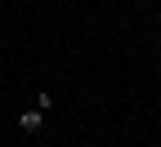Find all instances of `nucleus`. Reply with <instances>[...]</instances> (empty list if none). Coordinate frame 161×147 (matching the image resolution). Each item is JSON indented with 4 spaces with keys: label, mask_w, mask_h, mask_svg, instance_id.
I'll return each instance as SVG.
<instances>
[{
    "label": "nucleus",
    "mask_w": 161,
    "mask_h": 147,
    "mask_svg": "<svg viewBox=\"0 0 161 147\" xmlns=\"http://www.w3.org/2000/svg\"><path fill=\"white\" fill-rule=\"evenodd\" d=\"M40 125H45V112H40V107L18 112V129H23V134H40Z\"/></svg>",
    "instance_id": "f257e3e1"
},
{
    "label": "nucleus",
    "mask_w": 161,
    "mask_h": 147,
    "mask_svg": "<svg viewBox=\"0 0 161 147\" xmlns=\"http://www.w3.org/2000/svg\"><path fill=\"white\" fill-rule=\"evenodd\" d=\"M36 107H40V112H49V107H54V94H49V89H40V94H36Z\"/></svg>",
    "instance_id": "f03ea898"
}]
</instances>
